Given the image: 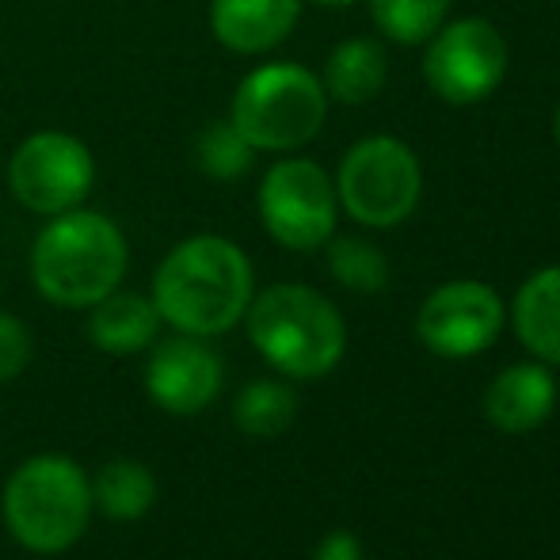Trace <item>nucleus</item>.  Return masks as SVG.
<instances>
[{
  "label": "nucleus",
  "mask_w": 560,
  "mask_h": 560,
  "mask_svg": "<svg viewBox=\"0 0 560 560\" xmlns=\"http://www.w3.org/2000/svg\"><path fill=\"white\" fill-rule=\"evenodd\" d=\"M252 264L225 236H191L164 256L153 275L161 320L184 336H222L248 313Z\"/></svg>",
  "instance_id": "f257e3e1"
},
{
  "label": "nucleus",
  "mask_w": 560,
  "mask_h": 560,
  "mask_svg": "<svg viewBox=\"0 0 560 560\" xmlns=\"http://www.w3.org/2000/svg\"><path fill=\"white\" fill-rule=\"evenodd\" d=\"M126 236L112 218L66 210L38 233L31 248V279L38 294L66 310H92L126 279Z\"/></svg>",
  "instance_id": "f03ea898"
},
{
  "label": "nucleus",
  "mask_w": 560,
  "mask_h": 560,
  "mask_svg": "<svg viewBox=\"0 0 560 560\" xmlns=\"http://www.w3.org/2000/svg\"><path fill=\"white\" fill-rule=\"evenodd\" d=\"M248 336L256 351L290 377L328 374L347 347L336 305L298 282H279L248 302Z\"/></svg>",
  "instance_id": "7ed1b4c3"
},
{
  "label": "nucleus",
  "mask_w": 560,
  "mask_h": 560,
  "mask_svg": "<svg viewBox=\"0 0 560 560\" xmlns=\"http://www.w3.org/2000/svg\"><path fill=\"white\" fill-rule=\"evenodd\" d=\"M4 523L31 553H66L92 518V480L77 462L43 454L23 462L4 485Z\"/></svg>",
  "instance_id": "20e7f679"
},
{
  "label": "nucleus",
  "mask_w": 560,
  "mask_h": 560,
  "mask_svg": "<svg viewBox=\"0 0 560 560\" xmlns=\"http://www.w3.org/2000/svg\"><path fill=\"white\" fill-rule=\"evenodd\" d=\"M328 115V92L305 66L275 61L241 81L233 96V118L244 141L267 153H287L317 138Z\"/></svg>",
  "instance_id": "39448f33"
},
{
  "label": "nucleus",
  "mask_w": 560,
  "mask_h": 560,
  "mask_svg": "<svg viewBox=\"0 0 560 560\" xmlns=\"http://www.w3.org/2000/svg\"><path fill=\"white\" fill-rule=\"evenodd\" d=\"M336 191L354 222L389 229L416 210L423 172L416 153L400 138H366L343 156Z\"/></svg>",
  "instance_id": "423d86ee"
},
{
  "label": "nucleus",
  "mask_w": 560,
  "mask_h": 560,
  "mask_svg": "<svg viewBox=\"0 0 560 560\" xmlns=\"http://www.w3.org/2000/svg\"><path fill=\"white\" fill-rule=\"evenodd\" d=\"M259 218L282 248H320L336 233V187L328 172L302 156L271 164L259 187Z\"/></svg>",
  "instance_id": "0eeeda50"
},
{
  "label": "nucleus",
  "mask_w": 560,
  "mask_h": 560,
  "mask_svg": "<svg viewBox=\"0 0 560 560\" xmlns=\"http://www.w3.org/2000/svg\"><path fill=\"white\" fill-rule=\"evenodd\" d=\"M423 77L446 104H480L508 77V43L488 20H457L431 35Z\"/></svg>",
  "instance_id": "6e6552de"
},
{
  "label": "nucleus",
  "mask_w": 560,
  "mask_h": 560,
  "mask_svg": "<svg viewBox=\"0 0 560 560\" xmlns=\"http://www.w3.org/2000/svg\"><path fill=\"white\" fill-rule=\"evenodd\" d=\"M96 164L84 141L58 130L31 133L8 161L12 195L35 214H66L92 191Z\"/></svg>",
  "instance_id": "1a4fd4ad"
},
{
  "label": "nucleus",
  "mask_w": 560,
  "mask_h": 560,
  "mask_svg": "<svg viewBox=\"0 0 560 560\" xmlns=\"http://www.w3.org/2000/svg\"><path fill=\"white\" fill-rule=\"evenodd\" d=\"M503 328V302L488 282H446L423 302L416 332L443 359H469L495 343Z\"/></svg>",
  "instance_id": "9d476101"
},
{
  "label": "nucleus",
  "mask_w": 560,
  "mask_h": 560,
  "mask_svg": "<svg viewBox=\"0 0 560 560\" xmlns=\"http://www.w3.org/2000/svg\"><path fill=\"white\" fill-rule=\"evenodd\" d=\"M145 389L164 412L195 416L222 389V359L199 336L164 339L145 366Z\"/></svg>",
  "instance_id": "9b49d317"
},
{
  "label": "nucleus",
  "mask_w": 560,
  "mask_h": 560,
  "mask_svg": "<svg viewBox=\"0 0 560 560\" xmlns=\"http://www.w3.org/2000/svg\"><path fill=\"white\" fill-rule=\"evenodd\" d=\"M557 405V382L546 366L538 362H518L508 366L503 374H495V382L488 385L485 397V416L492 420V428L508 431V435H523L549 420Z\"/></svg>",
  "instance_id": "f8f14e48"
},
{
  "label": "nucleus",
  "mask_w": 560,
  "mask_h": 560,
  "mask_svg": "<svg viewBox=\"0 0 560 560\" xmlns=\"http://www.w3.org/2000/svg\"><path fill=\"white\" fill-rule=\"evenodd\" d=\"M302 0H214L210 27L236 54H264L294 31Z\"/></svg>",
  "instance_id": "ddd939ff"
},
{
  "label": "nucleus",
  "mask_w": 560,
  "mask_h": 560,
  "mask_svg": "<svg viewBox=\"0 0 560 560\" xmlns=\"http://www.w3.org/2000/svg\"><path fill=\"white\" fill-rule=\"evenodd\" d=\"M161 328V313H156L153 298L130 294V290H112L92 305L89 317V339L107 354H133L145 351L156 339Z\"/></svg>",
  "instance_id": "4468645a"
},
{
  "label": "nucleus",
  "mask_w": 560,
  "mask_h": 560,
  "mask_svg": "<svg viewBox=\"0 0 560 560\" xmlns=\"http://www.w3.org/2000/svg\"><path fill=\"white\" fill-rule=\"evenodd\" d=\"M515 332L538 359L560 366V267L523 282L515 294Z\"/></svg>",
  "instance_id": "2eb2a0df"
},
{
  "label": "nucleus",
  "mask_w": 560,
  "mask_h": 560,
  "mask_svg": "<svg viewBox=\"0 0 560 560\" xmlns=\"http://www.w3.org/2000/svg\"><path fill=\"white\" fill-rule=\"evenodd\" d=\"M385 84V54L370 38L339 43L325 66V92L339 104H366Z\"/></svg>",
  "instance_id": "dca6fc26"
},
{
  "label": "nucleus",
  "mask_w": 560,
  "mask_h": 560,
  "mask_svg": "<svg viewBox=\"0 0 560 560\" xmlns=\"http://www.w3.org/2000/svg\"><path fill=\"white\" fill-rule=\"evenodd\" d=\"M156 500V480L141 462H107L96 472L92 485V503L115 523H133L141 518Z\"/></svg>",
  "instance_id": "f3484780"
},
{
  "label": "nucleus",
  "mask_w": 560,
  "mask_h": 560,
  "mask_svg": "<svg viewBox=\"0 0 560 560\" xmlns=\"http://www.w3.org/2000/svg\"><path fill=\"white\" fill-rule=\"evenodd\" d=\"M298 416V397L290 385L282 382H252L241 389L233 405V420L244 435H256V439H271L282 435V431L294 423Z\"/></svg>",
  "instance_id": "a211bd4d"
},
{
  "label": "nucleus",
  "mask_w": 560,
  "mask_h": 560,
  "mask_svg": "<svg viewBox=\"0 0 560 560\" xmlns=\"http://www.w3.org/2000/svg\"><path fill=\"white\" fill-rule=\"evenodd\" d=\"M450 0H370V15H374L377 31L393 43H423L431 38L446 20Z\"/></svg>",
  "instance_id": "6ab92c4d"
},
{
  "label": "nucleus",
  "mask_w": 560,
  "mask_h": 560,
  "mask_svg": "<svg viewBox=\"0 0 560 560\" xmlns=\"http://www.w3.org/2000/svg\"><path fill=\"white\" fill-rule=\"evenodd\" d=\"M328 267H332L336 282H343L347 290H359V294H377V290L389 282V264L370 241H354L343 236L328 248Z\"/></svg>",
  "instance_id": "aec40b11"
},
{
  "label": "nucleus",
  "mask_w": 560,
  "mask_h": 560,
  "mask_svg": "<svg viewBox=\"0 0 560 560\" xmlns=\"http://www.w3.org/2000/svg\"><path fill=\"white\" fill-rule=\"evenodd\" d=\"M195 164L210 179H236L252 168V145L236 133L233 122H210L195 141Z\"/></svg>",
  "instance_id": "412c9836"
},
{
  "label": "nucleus",
  "mask_w": 560,
  "mask_h": 560,
  "mask_svg": "<svg viewBox=\"0 0 560 560\" xmlns=\"http://www.w3.org/2000/svg\"><path fill=\"white\" fill-rule=\"evenodd\" d=\"M31 362V332L20 317L0 313V382L15 377Z\"/></svg>",
  "instance_id": "4be33fe9"
},
{
  "label": "nucleus",
  "mask_w": 560,
  "mask_h": 560,
  "mask_svg": "<svg viewBox=\"0 0 560 560\" xmlns=\"http://www.w3.org/2000/svg\"><path fill=\"white\" fill-rule=\"evenodd\" d=\"M317 560H362V546L354 534L336 530L317 546Z\"/></svg>",
  "instance_id": "5701e85b"
},
{
  "label": "nucleus",
  "mask_w": 560,
  "mask_h": 560,
  "mask_svg": "<svg viewBox=\"0 0 560 560\" xmlns=\"http://www.w3.org/2000/svg\"><path fill=\"white\" fill-rule=\"evenodd\" d=\"M313 4H320V8H347V4H354V0H313Z\"/></svg>",
  "instance_id": "b1692460"
},
{
  "label": "nucleus",
  "mask_w": 560,
  "mask_h": 560,
  "mask_svg": "<svg viewBox=\"0 0 560 560\" xmlns=\"http://www.w3.org/2000/svg\"><path fill=\"white\" fill-rule=\"evenodd\" d=\"M553 133H557V145H560V107H557V118H553Z\"/></svg>",
  "instance_id": "393cba45"
}]
</instances>
